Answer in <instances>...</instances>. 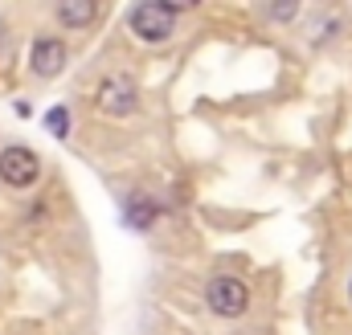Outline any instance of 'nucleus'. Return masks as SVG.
<instances>
[{"instance_id":"7","label":"nucleus","mask_w":352,"mask_h":335,"mask_svg":"<svg viewBox=\"0 0 352 335\" xmlns=\"http://www.w3.org/2000/svg\"><path fill=\"white\" fill-rule=\"evenodd\" d=\"M152 221H156V205H152L144 192H135V196L127 200V225L144 233V229H152Z\"/></svg>"},{"instance_id":"2","label":"nucleus","mask_w":352,"mask_h":335,"mask_svg":"<svg viewBox=\"0 0 352 335\" xmlns=\"http://www.w3.org/2000/svg\"><path fill=\"white\" fill-rule=\"evenodd\" d=\"M205 303H209L213 315L238 319V315L250 307V286H246L242 278H234V274H217V278L205 286Z\"/></svg>"},{"instance_id":"1","label":"nucleus","mask_w":352,"mask_h":335,"mask_svg":"<svg viewBox=\"0 0 352 335\" xmlns=\"http://www.w3.org/2000/svg\"><path fill=\"white\" fill-rule=\"evenodd\" d=\"M188 4H168V0H148V4H135L131 8V33L140 37V41H168L173 37V16L176 12H184Z\"/></svg>"},{"instance_id":"9","label":"nucleus","mask_w":352,"mask_h":335,"mask_svg":"<svg viewBox=\"0 0 352 335\" xmlns=\"http://www.w3.org/2000/svg\"><path fill=\"white\" fill-rule=\"evenodd\" d=\"M270 16H278V21H287V16H295V4H283V8H270Z\"/></svg>"},{"instance_id":"3","label":"nucleus","mask_w":352,"mask_h":335,"mask_svg":"<svg viewBox=\"0 0 352 335\" xmlns=\"http://www.w3.org/2000/svg\"><path fill=\"white\" fill-rule=\"evenodd\" d=\"M37 176H41V160H37V152L16 148V143L0 152V180H4L8 188H29V184H37Z\"/></svg>"},{"instance_id":"8","label":"nucleus","mask_w":352,"mask_h":335,"mask_svg":"<svg viewBox=\"0 0 352 335\" xmlns=\"http://www.w3.org/2000/svg\"><path fill=\"white\" fill-rule=\"evenodd\" d=\"M45 127H50V135L66 139V135H70V111H66V106H54V111L45 115Z\"/></svg>"},{"instance_id":"5","label":"nucleus","mask_w":352,"mask_h":335,"mask_svg":"<svg viewBox=\"0 0 352 335\" xmlns=\"http://www.w3.org/2000/svg\"><path fill=\"white\" fill-rule=\"evenodd\" d=\"M29 66H33L37 78H58L66 70V45H62V37H37Z\"/></svg>"},{"instance_id":"4","label":"nucleus","mask_w":352,"mask_h":335,"mask_svg":"<svg viewBox=\"0 0 352 335\" xmlns=\"http://www.w3.org/2000/svg\"><path fill=\"white\" fill-rule=\"evenodd\" d=\"M98 106L107 115L123 119V115H131L140 106V90H135V82L127 74H111V78H102V86H98Z\"/></svg>"},{"instance_id":"10","label":"nucleus","mask_w":352,"mask_h":335,"mask_svg":"<svg viewBox=\"0 0 352 335\" xmlns=\"http://www.w3.org/2000/svg\"><path fill=\"white\" fill-rule=\"evenodd\" d=\"M349 294H352V282H349Z\"/></svg>"},{"instance_id":"6","label":"nucleus","mask_w":352,"mask_h":335,"mask_svg":"<svg viewBox=\"0 0 352 335\" xmlns=\"http://www.w3.org/2000/svg\"><path fill=\"white\" fill-rule=\"evenodd\" d=\"M94 16H98V4L94 0H66V4H58V21L66 29H87Z\"/></svg>"}]
</instances>
